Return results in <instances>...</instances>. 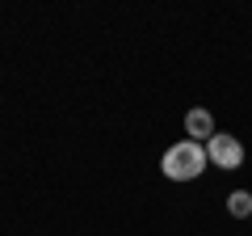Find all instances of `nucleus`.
Returning a JSON list of instances; mask_svg holds the SVG:
<instances>
[{
	"mask_svg": "<svg viewBox=\"0 0 252 236\" xmlns=\"http://www.w3.org/2000/svg\"><path fill=\"white\" fill-rule=\"evenodd\" d=\"M206 144H193V139H181V144H172L168 152H164L160 160V173L168 177V182H193L202 169H206Z\"/></svg>",
	"mask_w": 252,
	"mask_h": 236,
	"instance_id": "obj_1",
	"label": "nucleus"
},
{
	"mask_svg": "<svg viewBox=\"0 0 252 236\" xmlns=\"http://www.w3.org/2000/svg\"><path fill=\"white\" fill-rule=\"evenodd\" d=\"M206 160L215 164V169L231 173V169H240V164H244V144H240L235 135L215 131V135H210V144H206Z\"/></svg>",
	"mask_w": 252,
	"mask_h": 236,
	"instance_id": "obj_2",
	"label": "nucleus"
},
{
	"mask_svg": "<svg viewBox=\"0 0 252 236\" xmlns=\"http://www.w3.org/2000/svg\"><path fill=\"white\" fill-rule=\"evenodd\" d=\"M185 135L193 139V144H210V135H215V118H210V110L193 106L185 114Z\"/></svg>",
	"mask_w": 252,
	"mask_h": 236,
	"instance_id": "obj_3",
	"label": "nucleus"
},
{
	"mask_svg": "<svg viewBox=\"0 0 252 236\" xmlns=\"http://www.w3.org/2000/svg\"><path fill=\"white\" fill-rule=\"evenodd\" d=\"M227 211H231L235 219H252V194L248 190H231L227 194Z\"/></svg>",
	"mask_w": 252,
	"mask_h": 236,
	"instance_id": "obj_4",
	"label": "nucleus"
}]
</instances>
